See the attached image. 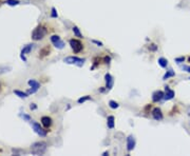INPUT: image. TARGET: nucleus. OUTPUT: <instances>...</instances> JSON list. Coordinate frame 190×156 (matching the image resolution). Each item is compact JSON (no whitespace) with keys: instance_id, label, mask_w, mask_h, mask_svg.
Instances as JSON below:
<instances>
[{"instance_id":"obj_1","label":"nucleus","mask_w":190,"mask_h":156,"mask_svg":"<svg viewBox=\"0 0 190 156\" xmlns=\"http://www.w3.org/2000/svg\"><path fill=\"white\" fill-rule=\"evenodd\" d=\"M48 145L44 142H36L31 146V153L33 155H42L47 152Z\"/></svg>"},{"instance_id":"obj_2","label":"nucleus","mask_w":190,"mask_h":156,"mask_svg":"<svg viewBox=\"0 0 190 156\" xmlns=\"http://www.w3.org/2000/svg\"><path fill=\"white\" fill-rule=\"evenodd\" d=\"M48 34V30L47 27H44L43 25H38L34 29V31L32 32V39L34 41H38L41 40L42 38H44V36Z\"/></svg>"},{"instance_id":"obj_3","label":"nucleus","mask_w":190,"mask_h":156,"mask_svg":"<svg viewBox=\"0 0 190 156\" xmlns=\"http://www.w3.org/2000/svg\"><path fill=\"white\" fill-rule=\"evenodd\" d=\"M63 61H65L67 65H78V67H82L85 61H86V59L79 58V57L77 56H68L63 59Z\"/></svg>"},{"instance_id":"obj_4","label":"nucleus","mask_w":190,"mask_h":156,"mask_svg":"<svg viewBox=\"0 0 190 156\" xmlns=\"http://www.w3.org/2000/svg\"><path fill=\"white\" fill-rule=\"evenodd\" d=\"M69 44L75 54H78V53H80L82 50H84V44H82L78 39H70Z\"/></svg>"},{"instance_id":"obj_5","label":"nucleus","mask_w":190,"mask_h":156,"mask_svg":"<svg viewBox=\"0 0 190 156\" xmlns=\"http://www.w3.org/2000/svg\"><path fill=\"white\" fill-rule=\"evenodd\" d=\"M32 125V128H33L34 132H35L36 134H38L39 136H41V137H44V136H47V134H48V130L46 129V128H42L41 126L39 125L38 123H36V121L32 120L31 123Z\"/></svg>"},{"instance_id":"obj_6","label":"nucleus","mask_w":190,"mask_h":156,"mask_svg":"<svg viewBox=\"0 0 190 156\" xmlns=\"http://www.w3.org/2000/svg\"><path fill=\"white\" fill-rule=\"evenodd\" d=\"M51 42L53 43V46H55L56 49H58V50H63V48H65L66 43L63 40H61V38L59 37L58 35H53L51 36Z\"/></svg>"},{"instance_id":"obj_7","label":"nucleus","mask_w":190,"mask_h":156,"mask_svg":"<svg viewBox=\"0 0 190 156\" xmlns=\"http://www.w3.org/2000/svg\"><path fill=\"white\" fill-rule=\"evenodd\" d=\"M27 83H29V85L31 87V89L29 90V91L27 92L29 95H31V94H34L36 93V92L38 91V89L40 88V83L38 82V81L34 80V79H30L29 81H27Z\"/></svg>"},{"instance_id":"obj_8","label":"nucleus","mask_w":190,"mask_h":156,"mask_svg":"<svg viewBox=\"0 0 190 156\" xmlns=\"http://www.w3.org/2000/svg\"><path fill=\"white\" fill-rule=\"evenodd\" d=\"M34 46H35V44H34V43H30V44H27L25 46H23V49L21 50V52H20V58L22 59L24 62H27V58H25V55H27V53L31 52V51L34 49Z\"/></svg>"},{"instance_id":"obj_9","label":"nucleus","mask_w":190,"mask_h":156,"mask_svg":"<svg viewBox=\"0 0 190 156\" xmlns=\"http://www.w3.org/2000/svg\"><path fill=\"white\" fill-rule=\"evenodd\" d=\"M105 80H106V89L107 90H111L114 84V80H113V77L111 76V74L107 73L105 75Z\"/></svg>"},{"instance_id":"obj_10","label":"nucleus","mask_w":190,"mask_h":156,"mask_svg":"<svg viewBox=\"0 0 190 156\" xmlns=\"http://www.w3.org/2000/svg\"><path fill=\"white\" fill-rule=\"evenodd\" d=\"M164 96H165V94H164L163 91H155L154 93L152 94V101L153 102L161 101V100L164 98Z\"/></svg>"},{"instance_id":"obj_11","label":"nucleus","mask_w":190,"mask_h":156,"mask_svg":"<svg viewBox=\"0 0 190 156\" xmlns=\"http://www.w3.org/2000/svg\"><path fill=\"white\" fill-rule=\"evenodd\" d=\"M134 147H135V138H134L132 135L128 136V138H127V150L130 152V151L133 150Z\"/></svg>"},{"instance_id":"obj_12","label":"nucleus","mask_w":190,"mask_h":156,"mask_svg":"<svg viewBox=\"0 0 190 156\" xmlns=\"http://www.w3.org/2000/svg\"><path fill=\"white\" fill-rule=\"evenodd\" d=\"M52 123H53V120H52V118H51V117H49V116L41 117V125L43 126V128L49 129V128H51Z\"/></svg>"},{"instance_id":"obj_13","label":"nucleus","mask_w":190,"mask_h":156,"mask_svg":"<svg viewBox=\"0 0 190 156\" xmlns=\"http://www.w3.org/2000/svg\"><path fill=\"white\" fill-rule=\"evenodd\" d=\"M152 117L155 119V120H162L163 119V113H162V110L159 108H155L153 109L152 111Z\"/></svg>"},{"instance_id":"obj_14","label":"nucleus","mask_w":190,"mask_h":156,"mask_svg":"<svg viewBox=\"0 0 190 156\" xmlns=\"http://www.w3.org/2000/svg\"><path fill=\"white\" fill-rule=\"evenodd\" d=\"M173 97H174V91L170 89L169 87H166L165 88V96H164V98H165L166 100H171Z\"/></svg>"},{"instance_id":"obj_15","label":"nucleus","mask_w":190,"mask_h":156,"mask_svg":"<svg viewBox=\"0 0 190 156\" xmlns=\"http://www.w3.org/2000/svg\"><path fill=\"white\" fill-rule=\"evenodd\" d=\"M114 120H115V118H114V116H108V118H107V126H108V128L109 129H113L114 128Z\"/></svg>"},{"instance_id":"obj_16","label":"nucleus","mask_w":190,"mask_h":156,"mask_svg":"<svg viewBox=\"0 0 190 156\" xmlns=\"http://www.w3.org/2000/svg\"><path fill=\"white\" fill-rule=\"evenodd\" d=\"M14 94L18 96L19 98H27V97H29V94L25 93V92L19 91V90H14Z\"/></svg>"},{"instance_id":"obj_17","label":"nucleus","mask_w":190,"mask_h":156,"mask_svg":"<svg viewBox=\"0 0 190 156\" xmlns=\"http://www.w3.org/2000/svg\"><path fill=\"white\" fill-rule=\"evenodd\" d=\"M51 53V49L49 48V46H46L44 49H42V50H40L39 52V56L40 57H44V56H48L49 54Z\"/></svg>"},{"instance_id":"obj_18","label":"nucleus","mask_w":190,"mask_h":156,"mask_svg":"<svg viewBox=\"0 0 190 156\" xmlns=\"http://www.w3.org/2000/svg\"><path fill=\"white\" fill-rule=\"evenodd\" d=\"M157 62H159V65H161L162 68H167V65H168V60L166 58H164V57H161V58H159Z\"/></svg>"},{"instance_id":"obj_19","label":"nucleus","mask_w":190,"mask_h":156,"mask_svg":"<svg viewBox=\"0 0 190 156\" xmlns=\"http://www.w3.org/2000/svg\"><path fill=\"white\" fill-rule=\"evenodd\" d=\"M174 75H176V73L173 72V70H169V71L166 72V74L164 75L163 79H164V80H166V79H168V78H170V77H173Z\"/></svg>"},{"instance_id":"obj_20","label":"nucleus","mask_w":190,"mask_h":156,"mask_svg":"<svg viewBox=\"0 0 190 156\" xmlns=\"http://www.w3.org/2000/svg\"><path fill=\"white\" fill-rule=\"evenodd\" d=\"M72 31H73L74 35H75L76 37H78V38H82V34L80 33L79 29H78L77 27H73V29H72Z\"/></svg>"},{"instance_id":"obj_21","label":"nucleus","mask_w":190,"mask_h":156,"mask_svg":"<svg viewBox=\"0 0 190 156\" xmlns=\"http://www.w3.org/2000/svg\"><path fill=\"white\" fill-rule=\"evenodd\" d=\"M5 3L10 6H15V5H18V4L20 3V1H19V0H6Z\"/></svg>"},{"instance_id":"obj_22","label":"nucleus","mask_w":190,"mask_h":156,"mask_svg":"<svg viewBox=\"0 0 190 156\" xmlns=\"http://www.w3.org/2000/svg\"><path fill=\"white\" fill-rule=\"evenodd\" d=\"M91 99V97L89 95H87V96H84V97H80L79 99L77 100V102L78 103H84V102H86L87 100H90Z\"/></svg>"},{"instance_id":"obj_23","label":"nucleus","mask_w":190,"mask_h":156,"mask_svg":"<svg viewBox=\"0 0 190 156\" xmlns=\"http://www.w3.org/2000/svg\"><path fill=\"white\" fill-rule=\"evenodd\" d=\"M109 107H110L111 109H117L119 107V104L117 103L116 101H114V100H110V101H109Z\"/></svg>"},{"instance_id":"obj_24","label":"nucleus","mask_w":190,"mask_h":156,"mask_svg":"<svg viewBox=\"0 0 190 156\" xmlns=\"http://www.w3.org/2000/svg\"><path fill=\"white\" fill-rule=\"evenodd\" d=\"M58 17V14L56 12V8H52V12H51V18H57Z\"/></svg>"},{"instance_id":"obj_25","label":"nucleus","mask_w":190,"mask_h":156,"mask_svg":"<svg viewBox=\"0 0 190 156\" xmlns=\"http://www.w3.org/2000/svg\"><path fill=\"white\" fill-rule=\"evenodd\" d=\"M148 49L150 51H152V52H155V51H157V46H156V44H154V43H152V44H150V46H148Z\"/></svg>"},{"instance_id":"obj_26","label":"nucleus","mask_w":190,"mask_h":156,"mask_svg":"<svg viewBox=\"0 0 190 156\" xmlns=\"http://www.w3.org/2000/svg\"><path fill=\"white\" fill-rule=\"evenodd\" d=\"M19 116H20L21 118L24 119V120H27V121H30V120H31V116H29V115L24 114V113H23V114H20Z\"/></svg>"},{"instance_id":"obj_27","label":"nucleus","mask_w":190,"mask_h":156,"mask_svg":"<svg viewBox=\"0 0 190 156\" xmlns=\"http://www.w3.org/2000/svg\"><path fill=\"white\" fill-rule=\"evenodd\" d=\"M182 70L185 72H188V73H190V65H182Z\"/></svg>"},{"instance_id":"obj_28","label":"nucleus","mask_w":190,"mask_h":156,"mask_svg":"<svg viewBox=\"0 0 190 156\" xmlns=\"http://www.w3.org/2000/svg\"><path fill=\"white\" fill-rule=\"evenodd\" d=\"M184 60H185L184 57H179V58H176V62H178V63L184 62Z\"/></svg>"},{"instance_id":"obj_29","label":"nucleus","mask_w":190,"mask_h":156,"mask_svg":"<svg viewBox=\"0 0 190 156\" xmlns=\"http://www.w3.org/2000/svg\"><path fill=\"white\" fill-rule=\"evenodd\" d=\"M92 42L93 43H95V44H97L98 46H102V42H100V41H97V40H92Z\"/></svg>"},{"instance_id":"obj_30","label":"nucleus","mask_w":190,"mask_h":156,"mask_svg":"<svg viewBox=\"0 0 190 156\" xmlns=\"http://www.w3.org/2000/svg\"><path fill=\"white\" fill-rule=\"evenodd\" d=\"M30 109H31V110H36V109H37V107H36L35 103H31V106H30Z\"/></svg>"},{"instance_id":"obj_31","label":"nucleus","mask_w":190,"mask_h":156,"mask_svg":"<svg viewBox=\"0 0 190 156\" xmlns=\"http://www.w3.org/2000/svg\"><path fill=\"white\" fill-rule=\"evenodd\" d=\"M110 61H111V58H110V57H109V56H106V57H105V62H106V63H109Z\"/></svg>"},{"instance_id":"obj_32","label":"nucleus","mask_w":190,"mask_h":156,"mask_svg":"<svg viewBox=\"0 0 190 156\" xmlns=\"http://www.w3.org/2000/svg\"><path fill=\"white\" fill-rule=\"evenodd\" d=\"M102 155H104V156H107V155H109V152H104V153H102Z\"/></svg>"},{"instance_id":"obj_33","label":"nucleus","mask_w":190,"mask_h":156,"mask_svg":"<svg viewBox=\"0 0 190 156\" xmlns=\"http://www.w3.org/2000/svg\"><path fill=\"white\" fill-rule=\"evenodd\" d=\"M1 4H2V1H1V0H0V6H1Z\"/></svg>"}]
</instances>
